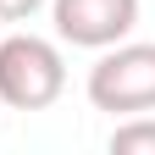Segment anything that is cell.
I'll list each match as a JSON object with an SVG mask.
<instances>
[{
  "mask_svg": "<svg viewBox=\"0 0 155 155\" xmlns=\"http://www.w3.org/2000/svg\"><path fill=\"white\" fill-rule=\"evenodd\" d=\"M89 105L111 116H144L155 111V45H116L100 50V61L89 67Z\"/></svg>",
  "mask_w": 155,
  "mask_h": 155,
  "instance_id": "7a4b0ae2",
  "label": "cell"
},
{
  "mask_svg": "<svg viewBox=\"0 0 155 155\" xmlns=\"http://www.w3.org/2000/svg\"><path fill=\"white\" fill-rule=\"evenodd\" d=\"M45 0H0V22H28Z\"/></svg>",
  "mask_w": 155,
  "mask_h": 155,
  "instance_id": "5b68a950",
  "label": "cell"
},
{
  "mask_svg": "<svg viewBox=\"0 0 155 155\" xmlns=\"http://www.w3.org/2000/svg\"><path fill=\"white\" fill-rule=\"evenodd\" d=\"M50 22L78 50H105L139 28V0H50Z\"/></svg>",
  "mask_w": 155,
  "mask_h": 155,
  "instance_id": "3957f363",
  "label": "cell"
},
{
  "mask_svg": "<svg viewBox=\"0 0 155 155\" xmlns=\"http://www.w3.org/2000/svg\"><path fill=\"white\" fill-rule=\"evenodd\" d=\"M111 155H155V116H122L111 127Z\"/></svg>",
  "mask_w": 155,
  "mask_h": 155,
  "instance_id": "277c9868",
  "label": "cell"
},
{
  "mask_svg": "<svg viewBox=\"0 0 155 155\" xmlns=\"http://www.w3.org/2000/svg\"><path fill=\"white\" fill-rule=\"evenodd\" d=\"M67 89V67L61 50L39 33H11L0 39V105L11 111H45L61 100Z\"/></svg>",
  "mask_w": 155,
  "mask_h": 155,
  "instance_id": "6da1fadb",
  "label": "cell"
}]
</instances>
